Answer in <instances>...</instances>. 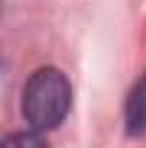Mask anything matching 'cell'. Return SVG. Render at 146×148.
<instances>
[{
    "label": "cell",
    "mask_w": 146,
    "mask_h": 148,
    "mask_svg": "<svg viewBox=\"0 0 146 148\" xmlns=\"http://www.w3.org/2000/svg\"><path fill=\"white\" fill-rule=\"evenodd\" d=\"M0 148H49V145L40 137V131L29 128V131H12V134H6V140H3Z\"/></svg>",
    "instance_id": "3957f363"
},
{
    "label": "cell",
    "mask_w": 146,
    "mask_h": 148,
    "mask_svg": "<svg viewBox=\"0 0 146 148\" xmlns=\"http://www.w3.org/2000/svg\"><path fill=\"white\" fill-rule=\"evenodd\" d=\"M20 108L26 123L35 131H52L57 128L72 108V86L66 74L55 66H43L35 74H29L23 86Z\"/></svg>",
    "instance_id": "6da1fadb"
},
{
    "label": "cell",
    "mask_w": 146,
    "mask_h": 148,
    "mask_svg": "<svg viewBox=\"0 0 146 148\" xmlns=\"http://www.w3.org/2000/svg\"><path fill=\"white\" fill-rule=\"evenodd\" d=\"M126 131L132 137L146 134V74L140 77V83L132 88L126 100Z\"/></svg>",
    "instance_id": "7a4b0ae2"
}]
</instances>
